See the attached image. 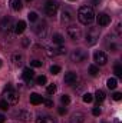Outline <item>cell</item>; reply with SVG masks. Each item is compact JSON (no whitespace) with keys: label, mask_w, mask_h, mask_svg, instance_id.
Returning <instances> with one entry per match:
<instances>
[{"label":"cell","mask_w":122,"mask_h":123,"mask_svg":"<svg viewBox=\"0 0 122 123\" xmlns=\"http://www.w3.org/2000/svg\"><path fill=\"white\" fill-rule=\"evenodd\" d=\"M45 53H46L49 57H55V56H56V49H53V47H50V46H46V47H45Z\"/></svg>","instance_id":"obj_24"},{"label":"cell","mask_w":122,"mask_h":123,"mask_svg":"<svg viewBox=\"0 0 122 123\" xmlns=\"http://www.w3.org/2000/svg\"><path fill=\"white\" fill-rule=\"evenodd\" d=\"M78 19L82 25H91L92 22L95 20V13L93 9L89 6H82L78 12Z\"/></svg>","instance_id":"obj_1"},{"label":"cell","mask_w":122,"mask_h":123,"mask_svg":"<svg viewBox=\"0 0 122 123\" xmlns=\"http://www.w3.org/2000/svg\"><path fill=\"white\" fill-rule=\"evenodd\" d=\"M0 109H1V110H7V109H9V103H7L4 99L0 102Z\"/></svg>","instance_id":"obj_31"},{"label":"cell","mask_w":122,"mask_h":123,"mask_svg":"<svg viewBox=\"0 0 122 123\" xmlns=\"http://www.w3.org/2000/svg\"><path fill=\"white\" fill-rule=\"evenodd\" d=\"M92 113H93V116H99V115H101V109H99V106H96V107H93V110H92Z\"/></svg>","instance_id":"obj_37"},{"label":"cell","mask_w":122,"mask_h":123,"mask_svg":"<svg viewBox=\"0 0 122 123\" xmlns=\"http://www.w3.org/2000/svg\"><path fill=\"white\" fill-rule=\"evenodd\" d=\"M27 19L30 20V22H37V13H34V12H30L29 14H27Z\"/></svg>","instance_id":"obj_28"},{"label":"cell","mask_w":122,"mask_h":123,"mask_svg":"<svg viewBox=\"0 0 122 123\" xmlns=\"http://www.w3.org/2000/svg\"><path fill=\"white\" fill-rule=\"evenodd\" d=\"M36 123H55V119L52 116H47V115H40L36 119Z\"/></svg>","instance_id":"obj_15"},{"label":"cell","mask_w":122,"mask_h":123,"mask_svg":"<svg viewBox=\"0 0 122 123\" xmlns=\"http://www.w3.org/2000/svg\"><path fill=\"white\" fill-rule=\"evenodd\" d=\"M46 92H47V94H53V93L56 92V86L55 85H49L47 89H46Z\"/></svg>","instance_id":"obj_30"},{"label":"cell","mask_w":122,"mask_h":123,"mask_svg":"<svg viewBox=\"0 0 122 123\" xmlns=\"http://www.w3.org/2000/svg\"><path fill=\"white\" fill-rule=\"evenodd\" d=\"M4 120H6V117H4V116L0 113V123H4Z\"/></svg>","instance_id":"obj_41"},{"label":"cell","mask_w":122,"mask_h":123,"mask_svg":"<svg viewBox=\"0 0 122 123\" xmlns=\"http://www.w3.org/2000/svg\"><path fill=\"white\" fill-rule=\"evenodd\" d=\"M114 72H115V74H116V76H121V74H122V66L119 64V63H116V64H115Z\"/></svg>","instance_id":"obj_27"},{"label":"cell","mask_w":122,"mask_h":123,"mask_svg":"<svg viewBox=\"0 0 122 123\" xmlns=\"http://www.w3.org/2000/svg\"><path fill=\"white\" fill-rule=\"evenodd\" d=\"M86 57H88V55L82 49H76V50H73L70 53V60L73 62V63H81V62L86 60Z\"/></svg>","instance_id":"obj_5"},{"label":"cell","mask_w":122,"mask_h":123,"mask_svg":"<svg viewBox=\"0 0 122 123\" xmlns=\"http://www.w3.org/2000/svg\"><path fill=\"white\" fill-rule=\"evenodd\" d=\"M68 36L72 40H81L82 39V30L76 26H69L68 27Z\"/></svg>","instance_id":"obj_7"},{"label":"cell","mask_w":122,"mask_h":123,"mask_svg":"<svg viewBox=\"0 0 122 123\" xmlns=\"http://www.w3.org/2000/svg\"><path fill=\"white\" fill-rule=\"evenodd\" d=\"M26 1H32V0H26Z\"/></svg>","instance_id":"obj_43"},{"label":"cell","mask_w":122,"mask_h":123,"mask_svg":"<svg viewBox=\"0 0 122 123\" xmlns=\"http://www.w3.org/2000/svg\"><path fill=\"white\" fill-rule=\"evenodd\" d=\"M89 73H91V76H98V74H99V69H98V66L91 64V66H89Z\"/></svg>","instance_id":"obj_25"},{"label":"cell","mask_w":122,"mask_h":123,"mask_svg":"<svg viewBox=\"0 0 122 123\" xmlns=\"http://www.w3.org/2000/svg\"><path fill=\"white\" fill-rule=\"evenodd\" d=\"M52 40H53V43H56V44L62 46L65 39H63V36H62V34H59V33H55V34L52 36Z\"/></svg>","instance_id":"obj_20"},{"label":"cell","mask_w":122,"mask_h":123,"mask_svg":"<svg viewBox=\"0 0 122 123\" xmlns=\"http://www.w3.org/2000/svg\"><path fill=\"white\" fill-rule=\"evenodd\" d=\"M95 97H96L98 103H102V102L105 100V92H103L102 89H98V90H96V93H95Z\"/></svg>","instance_id":"obj_22"},{"label":"cell","mask_w":122,"mask_h":123,"mask_svg":"<svg viewBox=\"0 0 122 123\" xmlns=\"http://www.w3.org/2000/svg\"><path fill=\"white\" fill-rule=\"evenodd\" d=\"M34 33L40 37V39H45L46 37V34H47V25L45 23V22H39L36 26H34Z\"/></svg>","instance_id":"obj_6"},{"label":"cell","mask_w":122,"mask_h":123,"mask_svg":"<svg viewBox=\"0 0 122 123\" xmlns=\"http://www.w3.org/2000/svg\"><path fill=\"white\" fill-rule=\"evenodd\" d=\"M12 29H13V20H12V17L6 16L0 23V30L4 31V33H9Z\"/></svg>","instance_id":"obj_8"},{"label":"cell","mask_w":122,"mask_h":123,"mask_svg":"<svg viewBox=\"0 0 122 123\" xmlns=\"http://www.w3.org/2000/svg\"><path fill=\"white\" fill-rule=\"evenodd\" d=\"M61 102L63 103V105H69L70 99H69V96H68V94H63V96L61 97Z\"/></svg>","instance_id":"obj_32"},{"label":"cell","mask_w":122,"mask_h":123,"mask_svg":"<svg viewBox=\"0 0 122 123\" xmlns=\"http://www.w3.org/2000/svg\"><path fill=\"white\" fill-rule=\"evenodd\" d=\"M59 72H61V67H59V66H52V67H50V73H52V74H58Z\"/></svg>","instance_id":"obj_33"},{"label":"cell","mask_w":122,"mask_h":123,"mask_svg":"<svg viewBox=\"0 0 122 123\" xmlns=\"http://www.w3.org/2000/svg\"><path fill=\"white\" fill-rule=\"evenodd\" d=\"M92 100H93V96H92L91 93H85L83 94V102L85 103H91Z\"/></svg>","instance_id":"obj_29"},{"label":"cell","mask_w":122,"mask_h":123,"mask_svg":"<svg viewBox=\"0 0 122 123\" xmlns=\"http://www.w3.org/2000/svg\"><path fill=\"white\" fill-rule=\"evenodd\" d=\"M46 82H47V79H46V76H39V77H36V85H46Z\"/></svg>","instance_id":"obj_26"},{"label":"cell","mask_w":122,"mask_h":123,"mask_svg":"<svg viewBox=\"0 0 122 123\" xmlns=\"http://www.w3.org/2000/svg\"><path fill=\"white\" fill-rule=\"evenodd\" d=\"M58 112H59V115H65V113H66V109H65V107H59Z\"/></svg>","instance_id":"obj_39"},{"label":"cell","mask_w":122,"mask_h":123,"mask_svg":"<svg viewBox=\"0 0 122 123\" xmlns=\"http://www.w3.org/2000/svg\"><path fill=\"white\" fill-rule=\"evenodd\" d=\"M70 20H72L70 12H69V10H63V12H62V22H63V23H68V22H70Z\"/></svg>","instance_id":"obj_21"},{"label":"cell","mask_w":122,"mask_h":123,"mask_svg":"<svg viewBox=\"0 0 122 123\" xmlns=\"http://www.w3.org/2000/svg\"><path fill=\"white\" fill-rule=\"evenodd\" d=\"M106 86H108V89L114 90V89L118 86V82H116V79H115V77H111V79H108V82H106Z\"/></svg>","instance_id":"obj_23"},{"label":"cell","mask_w":122,"mask_h":123,"mask_svg":"<svg viewBox=\"0 0 122 123\" xmlns=\"http://www.w3.org/2000/svg\"><path fill=\"white\" fill-rule=\"evenodd\" d=\"M76 80H78V74L75 72H68L65 74V83L66 85H73V83H76Z\"/></svg>","instance_id":"obj_12"},{"label":"cell","mask_w":122,"mask_h":123,"mask_svg":"<svg viewBox=\"0 0 122 123\" xmlns=\"http://www.w3.org/2000/svg\"><path fill=\"white\" fill-rule=\"evenodd\" d=\"M112 99H114V100H121V99H122V93L115 92L114 94H112Z\"/></svg>","instance_id":"obj_35"},{"label":"cell","mask_w":122,"mask_h":123,"mask_svg":"<svg viewBox=\"0 0 122 123\" xmlns=\"http://www.w3.org/2000/svg\"><path fill=\"white\" fill-rule=\"evenodd\" d=\"M3 96H4V100L9 105H17V102H19V93L16 92L10 85H7V87L3 90Z\"/></svg>","instance_id":"obj_2"},{"label":"cell","mask_w":122,"mask_h":123,"mask_svg":"<svg viewBox=\"0 0 122 123\" xmlns=\"http://www.w3.org/2000/svg\"><path fill=\"white\" fill-rule=\"evenodd\" d=\"M99 39V29L98 27H91L88 33H86V44L88 46H93Z\"/></svg>","instance_id":"obj_3"},{"label":"cell","mask_w":122,"mask_h":123,"mask_svg":"<svg viewBox=\"0 0 122 123\" xmlns=\"http://www.w3.org/2000/svg\"><path fill=\"white\" fill-rule=\"evenodd\" d=\"M83 122H85V115L81 113V112L73 113L72 117H70V123H83Z\"/></svg>","instance_id":"obj_14"},{"label":"cell","mask_w":122,"mask_h":123,"mask_svg":"<svg viewBox=\"0 0 122 123\" xmlns=\"http://www.w3.org/2000/svg\"><path fill=\"white\" fill-rule=\"evenodd\" d=\"M58 9H59V4L56 0H47L45 3V13L47 16H55L58 13Z\"/></svg>","instance_id":"obj_4"},{"label":"cell","mask_w":122,"mask_h":123,"mask_svg":"<svg viewBox=\"0 0 122 123\" xmlns=\"http://www.w3.org/2000/svg\"><path fill=\"white\" fill-rule=\"evenodd\" d=\"M30 66H33V67H40V66H42V62L40 60H32Z\"/></svg>","instance_id":"obj_36"},{"label":"cell","mask_w":122,"mask_h":123,"mask_svg":"<svg viewBox=\"0 0 122 123\" xmlns=\"http://www.w3.org/2000/svg\"><path fill=\"white\" fill-rule=\"evenodd\" d=\"M23 62H25V56H23L22 53H16V55H13V63H14L16 66H22Z\"/></svg>","instance_id":"obj_18"},{"label":"cell","mask_w":122,"mask_h":123,"mask_svg":"<svg viewBox=\"0 0 122 123\" xmlns=\"http://www.w3.org/2000/svg\"><path fill=\"white\" fill-rule=\"evenodd\" d=\"M42 102H43V97L40 94H37V93H32L30 94V103L32 105L36 106V105H40Z\"/></svg>","instance_id":"obj_17"},{"label":"cell","mask_w":122,"mask_h":123,"mask_svg":"<svg viewBox=\"0 0 122 123\" xmlns=\"http://www.w3.org/2000/svg\"><path fill=\"white\" fill-rule=\"evenodd\" d=\"M10 4H12V9H13L14 12H19V10H22V7H23L22 0H10Z\"/></svg>","instance_id":"obj_19"},{"label":"cell","mask_w":122,"mask_h":123,"mask_svg":"<svg viewBox=\"0 0 122 123\" xmlns=\"http://www.w3.org/2000/svg\"><path fill=\"white\" fill-rule=\"evenodd\" d=\"M0 67H1V60H0Z\"/></svg>","instance_id":"obj_42"},{"label":"cell","mask_w":122,"mask_h":123,"mask_svg":"<svg viewBox=\"0 0 122 123\" xmlns=\"http://www.w3.org/2000/svg\"><path fill=\"white\" fill-rule=\"evenodd\" d=\"M96 20H98V25L99 26H108L111 23V17L106 13H99L98 17H96Z\"/></svg>","instance_id":"obj_11"},{"label":"cell","mask_w":122,"mask_h":123,"mask_svg":"<svg viewBox=\"0 0 122 123\" xmlns=\"http://www.w3.org/2000/svg\"><path fill=\"white\" fill-rule=\"evenodd\" d=\"M22 76H23V80H25L26 83H30L32 79L34 77V72L32 70L30 67H26V69L23 70V74H22Z\"/></svg>","instance_id":"obj_13"},{"label":"cell","mask_w":122,"mask_h":123,"mask_svg":"<svg viewBox=\"0 0 122 123\" xmlns=\"http://www.w3.org/2000/svg\"><path fill=\"white\" fill-rule=\"evenodd\" d=\"M66 53V47L59 46V49H56V55H65Z\"/></svg>","instance_id":"obj_34"},{"label":"cell","mask_w":122,"mask_h":123,"mask_svg":"<svg viewBox=\"0 0 122 123\" xmlns=\"http://www.w3.org/2000/svg\"><path fill=\"white\" fill-rule=\"evenodd\" d=\"M16 117H17L20 122H23V123H30L32 113L30 112H27V110H20V112L16 113Z\"/></svg>","instance_id":"obj_9"},{"label":"cell","mask_w":122,"mask_h":123,"mask_svg":"<svg viewBox=\"0 0 122 123\" xmlns=\"http://www.w3.org/2000/svg\"><path fill=\"white\" fill-rule=\"evenodd\" d=\"M22 43H23V46H29V43H30V40H29V39L26 37V39H23V42H22Z\"/></svg>","instance_id":"obj_40"},{"label":"cell","mask_w":122,"mask_h":123,"mask_svg":"<svg viewBox=\"0 0 122 123\" xmlns=\"http://www.w3.org/2000/svg\"><path fill=\"white\" fill-rule=\"evenodd\" d=\"M93 59L96 62V64L103 66V64H106V62H108V56H106V53H103V52H96V53L93 55Z\"/></svg>","instance_id":"obj_10"},{"label":"cell","mask_w":122,"mask_h":123,"mask_svg":"<svg viewBox=\"0 0 122 123\" xmlns=\"http://www.w3.org/2000/svg\"><path fill=\"white\" fill-rule=\"evenodd\" d=\"M25 30H26V22L19 20V22L16 23V26H14V31H16L17 34H22Z\"/></svg>","instance_id":"obj_16"},{"label":"cell","mask_w":122,"mask_h":123,"mask_svg":"<svg viewBox=\"0 0 122 123\" xmlns=\"http://www.w3.org/2000/svg\"><path fill=\"white\" fill-rule=\"evenodd\" d=\"M43 103H45L47 107H52V106H53V102H52V100H49V99H47V100H45V99H43Z\"/></svg>","instance_id":"obj_38"}]
</instances>
